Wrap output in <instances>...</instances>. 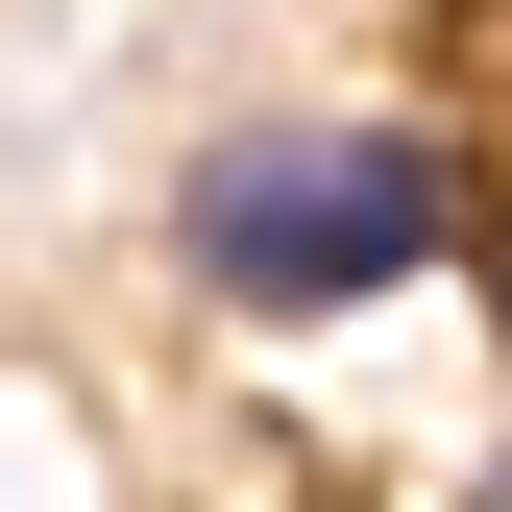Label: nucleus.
<instances>
[{
  "label": "nucleus",
  "instance_id": "obj_3",
  "mask_svg": "<svg viewBox=\"0 0 512 512\" xmlns=\"http://www.w3.org/2000/svg\"><path fill=\"white\" fill-rule=\"evenodd\" d=\"M464 512H512V439H488V488H464Z\"/></svg>",
  "mask_w": 512,
  "mask_h": 512
},
{
  "label": "nucleus",
  "instance_id": "obj_1",
  "mask_svg": "<svg viewBox=\"0 0 512 512\" xmlns=\"http://www.w3.org/2000/svg\"><path fill=\"white\" fill-rule=\"evenodd\" d=\"M171 269H196V317H391L464 269V147L439 122H366V98H269L220 122L196 171H171Z\"/></svg>",
  "mask_w": 512,
  "mask_h": 512
},
{
  "label": "nucleus",
  "instance_id": "obj_2",
  "mask_svg": "<svg viewBox=\"0 0 512 512\" xmlns=\"http://www.w3.org/2000/svg\"><path fill=\"white\" fill-rule=\"evenodd\" d=\"M464 269H488V342H512V220H464Z\"/></svg>",
  "mask_w": 512,
  "mask_h": 512
}]
</instances>
